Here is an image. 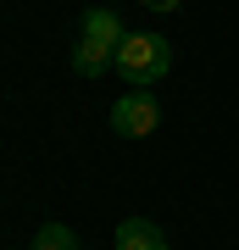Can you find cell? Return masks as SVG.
I'll return each instance as SVG.
<instances>
[{"mask_svg": "<svg viewBox=\"0 0 239 250\" xmlns=\"http://www.w3.org/2000/svg\"><path fill=\"white\" fill-rule=\"evenodd\" d=\"M117 250H167V233L151 217H123L117 223Z\"/></svg>", "mask_w": 239, "mask_h": 250, "instance_id": "obj_4", "label": "cell"}, {"mask_svg": "<svg viewBox=\"0 0 239 250\" xmlns=\"http://www.w3.org/2000/svg\"><path fill=\"white\" fill-rule=\"evenodd\" d=\"M72 67H78L84 78H100L106 67H117V56L100 50V45H89V39H78V45H72Z\"/></svg>", "mask_w": 239, "mask_h": 250, "instance_id": "obj_5", "label": "cell"}, {"mask_svg": "<svg viewBox=\"0 0 239 250\" xmlns=\"http://www.w3.org/2000/svg\"><path fill=\"white\" fill-rule=\"evenodd\" d=\"M151 11H173V6H184V0H145Z\"/></svg>", "mask_w": 239, "mask_h": 250, "instance_id": "obj_7", "label": "cell"}, {"mask_svg": "<svg viewBox=\"0 0 239 250\" xmlns=\"http://www.w3.org/2000/svg\"><path fill=\"white\" fill-rule=\"evenodd\" d=\"M78 39H89V45H100V50H111L117 56V45H123V17L117 11H106V6H89L84 11V28H78Z\"/></svg>", "mask_w": 239, "mask_h": 250, "instance_id": "obj_3", "label": "cell"}, {"mask_svg": "<svg viewBox=\"0 0 239 250\" xmlns=\"http://www.w3.org/2000/svg\"><path fill=\"white\" fill-rule=\"evenodd\" d=\"M167 67H173V45L161 34H128L117 45V72L128 83H161Z\"/></svg>", "mask_w": 239, "mask_h": 250, "instance_id": "obj_1", "label": "cell"}, {"mask_svg": "<svg viewBox=\"0 0 239 250\" xmlns=\"http://www.w3.org/2000/svg\"><path fill=\"white\" fill-rule=\"evenodd\" d=\"M34 250H78V239H72L62 223H44V228L34 233Z\"/></svg>", "mask_w": 239, "mask_h": 250, "instance_id": "obj_6", "label": "cell"}, {"mask_svg": "<svg viewBox=\"0 0 239 250\" xmlns=\"http://www.w3.org/2000/svg\"><path fill=\"white\" fill-rule=\"evenodd\" d=\"M156 123H161V106H156V95L151 89H133V95H123L111 106V128L123 139H145V134H156Z\"/></svg>", "mask_w": 239, "mask_h": 250, "instance_id": "obj_2", "label": "cell"}]
</instances>
